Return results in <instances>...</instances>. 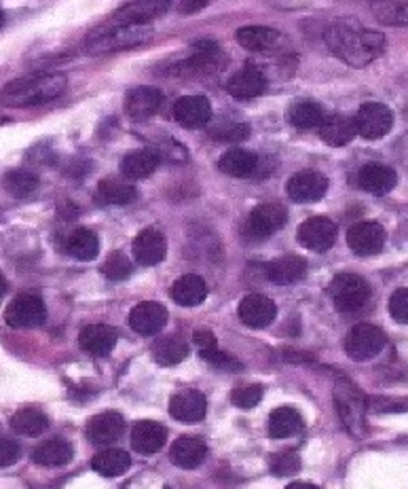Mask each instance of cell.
<instances>
[{
	"mask_svg": "<svg viewBox=\"0 0 408 489\" xmlns=\"http://www.w3.org/2000/svg\"><path fill=\"white\" fill-rule=\"evenodd\" d=\"M269 467H271V473L277 476H290L300 470V458L297 451L288 450V451L275 453V456L271 458Z\"/></svg>",
	"mask_w": 408,
	"mask_h": 489,
	"instance_id": "obj_45",
	"label": "cell"
},
{
	"mask_svg": "<svg viewBox=\"0 0 408 489\" xmlns=\"http://www.w3.org/2000/svg\"><path fill=\"white\" fill-rule=\"evenodd\" d=\"M45 318L47 308L37 294H20L4 310V322L13 328H37Z\"/></svg>",
	"mask_w": 408,
	"mask_h": 489,
	"instance_id": "obj_8",
	"label": "cell"
},
{
	"mask_svg": "<svg viewBox=\"0 0 408 489\" xmlns=\"http://www.w3.org/2000/svg\"><path fill=\"white\" fill-rule=\"evenodd\" d=\"M286 191L292 202L297 204H311L324 197V193L328 191V179L319 172H299L288 180Z\"/></svg>",
	"mask_w": 408,
	"mask_h": 489,
	"instance_id": "obj_13",
	"label": "cell"
},
{
	"mask_svg": "<svg viewBox=\"0 0 408 489\" xmlns=\"http://www.w3.org/2000/svg\"><path fill=\"white\" fill-rule=\"evenodd\" d=\"M375 15L387 26H408V0H387L375 3Z\"/></svg>",
	"mask_w": 408,
	"mask_h": 489,
	"instance_id": "obj_41",
	"label": "cell"
},
{
	"mask_svg": "<svg viewBox=\"0 0 408 489\" xmlns=\"http://www.w3.org/2000/svg\"><path fill=\"white\" fill-rule=\"evenodd\" d=\"M212 104L204 96H185L174 104V119L187 129H197L210 123Z\"/></svg>",
	"mask_w": 408,
	"mask_h": 489,
	"instance_id": "obj_18",
	"label": "cell"
},
{
	"mask_svg": "<svg viewBox=\"0 0 408 489\" xmlns=\"http://www.w3.org/2000/svg\"><path fill=\"white\" fill-rule=\"evenodd\" d=\"M334 405L339 411V417L349 432L356 439H362L366 432V397L358 390L353 381H349L347 377H339L334 384Z\"/></svg>",
	"mask_w": 408,
	"mask_h": 489,
	"instance_id": "obj_4",
	"label": "cell"
},
{
	"mask_svg": "<svg viewBox=\"0 0 408 489\" xmlns=\"http://www.w3.org/2000/svg\"><path fill=\"white\" fill-rule=\"evenodd\" d=\"M387 344L386 333L375 324H358L345 337V352L349 358L362 362L378 356Z\"/></svg>",
	"mask_w": 408,
	"mask_h": 489,
	"instance_id": "obj_6",
	"label": "cell"
},
{
	"mask_svg": "<svg viewBox=\"0 0 408 489\" xmlns=\"http://www.w3.org/2000/svg\"><path fill=\"white\" fill-rule=\"evenodd\" d=\"M277 308L265 294H247L239 303V320L250 328H265L275 320Z\"/></svg>",
	"mask_w": 408,
	"mask_h": 489,
	"instance_id": "obj_20",
	"label": "cell"
},
{
	"mask_svg": "<svg viewBox=\"0 0 408 489\" xmlns=\"http://www.w3.org/2000/svg\"><path fill=\"white\" fill-rule=\"evenodd\" d=\"M303 430V417L292 406H280L269 417V434L273 439L294 437Z\"/></svg>",
	"mask_w": 408,
	"mask_h": 489,
	"instance_id": "obj_35",
	"label": "cell"
},
{
	"mask_svg": "<svg viewBox=\"0 0 408 489\" xmlns=\"http://www.w3.org/2000/svg\"><path fill=\"white\" fill-rule=\"evenodd\" d=\"M152 356L161 367H174V364H180L188 356V344L182 337L171 335V337L157 341L155 347H152Z\"/></svg>",
	"mask_w": 408,
	"mask_h": 489,
	"instance_id": "obj_39",
	"label": "cell"
},
{
	"mask_svg": "<svg viewBox=\"0 0 408 489\" xmlns=\"http://www.w3.org/2000/svg\"><path fill=\"white\" fill-rule=\"evenodd\" d=\"M389 314L395 322L408 324V288H398L389 299Z\"/></svg>",
	"mask_w": 408,
	"mask_h": 489,
	"instance_id": "obj_48",
	"label": "cell"
},
{
	"mask_svg": "<svg viewBox=\"0 0 408 489\" xmlns=\"http://www.w3.org/2000/svg\"><path fill=\"white\" fill-rule=\"evenodd\" d=\"M328 49L353 68H364L375 62L386 49V37L377 31L358 26L353 22H334L326 28Z\"/></svg>",
	"mask_w": 408,
	"mask_h": 489,
	"instance_id": "obj_1",
	"label": "cell"
},
{
	"mask_svg": "<svg viewBox=\"0 0 408 489\" xmlns=\"http://www.w3.org/2000/svg\"><path fill=\"white\" fill-rule=\"evenodd\" d=\"M168 244H165V235L157 227H149L140 231L134 240V257L135 261L144 267L159 265L165 258Z\"/></svg>",
	"mask_w": 408,
	"mask_h": 489,
	"instance_id": "obj_15",
	"label": "cell"
},
{
	"mask_svg": "<svg viewBox=\"0 0 408 489\" xmlns=\"http://www.w3.org/2000/svg\"><path fill=\"white\" fill-rule=\"evenodd\" d=\"M205 456H208V447H205L204 441L195 437L178 439L174 445H171V451H169L171 462H174L178 468H185V470L197 468L205 459Z\"/></svg>",
	"mask_w": 408,
	"mask_h": 489,
	"instance_id": "obj_29",
	"label": "cell"
},
{
	"mask_svg": "<svg viewBox=\"0 0 408 489\" xmlns=\"http://www.w3.org/2000/svg\"><path fill=\"white\" fill-rule=\"evenodd\" d=\"M208 411V400L199 390H182L169 400V414L182 424L201 422Z\"/></svg>",
	"mask_w": 408,
	"mask_h": 489,
	"instance_id": "obj_17",
	"label": "cell"
},
{
	"mask_svg": "<svg viewBox=\"0 0 408 489\" xmlns=\"http://www.w3.org/2000/svg\"><path fill=\"white\" fill-rule=\"evenodd\" d=\"M218 168L227 176H233V179H247V176L258 172L260 157L256 153L246 149H230L221 157Z\"/></svg>",
	"mask_w": 408,
	"mask_h": 489,
	"instance_id": "obj_27",
	"label": "cell"
},
{
	"mask_svg": "<svg viewBox=\"0 0 408 489\" xmlns=\"http://www.w3.org/2000/svg\"><path fill=\"white\" fill-rule=\"evenodd\" d=\"M199 356L204 358L210 367H214L218 371H227V373H239V371L244 369V364H241L238 358L227 354V352L218 350V347H214V350L199 352Z\"/></svg>",
	"mask_w": 408,
	"mask_h": 489,
	"instance_id": "obj_43",
	"label": "cell"
},
{
	"mask_svg": "<svg viewBox=\"0 0 408 489\" xmlns=\"http://www.w3.org/2000/svg\"><path fill=\"white\" fill-rule=\"evenodd\" d=\"M11 428L23 437H40L49 428V420L37 409H20L11 417Z\"/></svg>",
	"mask_w": 408,
	"mask_h": 489,
	"instance_id": "obj_40",
	"label": "cell"
},
{
	"mask_svg": "<svg viewBox=\"0 0 408 489\" xmlns=\"http://www.w3.org/2000/svg\"><path fill=\"white\" fill-rule=\"evenodd\" d=\"M20 445L15 443V441L11 439H3V443H0V467L7 468L13 467V464L20 459Z\"/></svg>",
	"mask_w": 408,
	"mask_h": 489,
	"instance_id": "obj_50",
	"label": "cell"
},
{
	"mask_svg": "<svg viewBox=\"0 0 408 489\" xmlns=\"http://www.w3.org/2000/svg\"><path fill=\"white\" fill-rule=\"evenodd\" d=\"M163 104V93L157 87H135L127 93L126 98V110L132 119H149L155 113H159Z\"/></svg>",
	"mask_w": 408,
	"mask_h": 489,
	"instance_id": "obj_23",
	"label": "cell"
},
{
	"mask_svg": "<svg viewBox=\"0 0 408 489\" xmlns=\"http://www.w3.org/2000/svg\"><path fill=\"white\" fill-rule=\"evenodd\" d=\"M205 4H208V0H199V3H182V4H180V9H182V11H187V13H188V11H199V9H204Z\"/></svg>",
	"mask_w": 408,
	"mask_h": 489,
	"instance_id": "obj_52",
	"label": "cell"
},
{
	"mask_svg": "<svg viewBox=\"0 0 408 489\" xmlns=\"http://www.w3.org/2000/svg\"><path fill=\"white\" fill-rule=\"evenodd\" d=\"M395 182H398V174L383 163H369L358 174L360 188L370 196H387L395 187Z\"/></svg>",
	"mask_w": 408,
	"mask_h": 489,
	"instance_id": "obj_22",
	"label": "cell"
},
{
	"mask_svg": "<svg viewBox=\"0 0 408 489\" xmlns=\"http://www.w3.org/2000/svg\"><path fill=\"white\" fill-rule=\"evenodd\" d=\"M227 90H229L230 96L238 98V100L256 98V96H260V93H265V90H267V74H265L260 68L246 66L230 76L229 83H227Z\"/></svg>",
	"mask_w": 408,
	"mask_h": 489,
	"instance_id": "obj_21",
	"label": "cell"
},
{
	"mask_svg": "<svg viewBox=\"0 0 408 489\" xmlns=\"http://www.w3.org/2000/svg\"><path fill=\"white\" fill-rule=\"evenodd\" d=\"M347 244L358 257H372L383 250V244H386V229L372 221L356 223V225L349 227Z\"/></svg>",
	"mask_w": 408,
	"mask_h": 489,
	"instance_id": "obj_11",
	"label": "cell"
},
{
	"mask_svg": "<svg viewBox=\"0 0 408 489\" xmlns=\"http://www.w3.org/2000/svg\"><path fill=\"white\" fill-rule=\"evenodd\" d=\"M326 119L328 117L326 113H324L322 106H319L317 102H311V100H300V102H294L288 110V121L299 129L322 127Z\"/></svg>",
	"mask_w": 408,
	"mask_h": 489,
	"instance_id": "obj_36",
	"label": "cell"
},
{
	"mask_svg": "<svg viewBox=\"0 0 408 489\" xmlns=\"http://www.w3.org/2000/svg\"><path fill=\"white\" fill-rule=\"evenodd\" d=\"M151 39L152 28L149 23H140V26H135V23H110V26L93 31L85 39V47L93 56H102V53L132 49V47L144 45Z\"/></svg>",
	"mask_w": 408,
	"mask_h": 489,
	"instance_id": "obj_3",
	"label": "cell"
},
{
	"mask_svg": "<svg viewBox=\"0 0 408 489\" xmlns=\"http://www.w3.org/2000/svg\"><path fill=\"white\" fill-rule=\"evenodd\" d=\"M336 240V225L326 216H311L299 227V241L313 252H326Z\"/></svg>",
	"mask_w": 408,
	"mask_h": 489,
	"instance_id": "obj_12",
	"label": "cell"
},
{
	"mask_svg": "<svg viewBox=\"0 0 408 489\" xmlns=\"http://www.w3.org/2000/svg\"><path fill=\"white\" fill-rule=\"evenodd\" d=\"M269 282L280 286H288V284H297L299 280L305 278L307 274V261L300 257H282L275 258L267 265L265 269Z\"/></svg>",
	"mask_w": 408,
	"mask_h": 489,
	"instance_id": "obj_28",
	"label": "cell"
},
{
	"mask_svg": "<svg viewBox=\"0 0 408 489\" xmlns=\"http://www.w3.org/2000/svg\"><path fill=\"white\" fill-rule=\"evenodd\" d=\"M288 212L280 204H263L252 210L244 225V235L247 240H265L280 231L286 225Z\"/></svg>",
	"mask_w": 408,
	"mask_h": 489,
	"instance_id": "obj_7",
	"label": "cell"
},
{
	"mask_svg": "<svg viewBox=\"0 0 408 489\" xmlns=\"http://www.w3.org/2000/svg\"><path fill=\"white\" fill-rule=\"evenodd\" d=\"M224 64H227V57H224V53L216 40L201 39L193 45L191 57H187L178 66V70H185L188 74H205L218 73V70L224 68Z\"/></svg>",
	"mask_w": 408,
	"mask_h": 489,
	"instance_id": "obj_9",
	"label": "cell"
},
{
	"mask_svg": "<svg viewBox=\"0 0 408 489\" xmlns=\"http://www.w3.org/2000/svg\"><path fill=\"white\" fill-rule=\"evenodd\" d=\"M168 9V3H159V0H138V3H127L121 4L119 9L115 11L112 15V22L115 23H149L151 20H155L161 13H165Z\"/></svg>",
	"mask_w": 408,
	"mask_h": 489,
	"instance_id": "obj_25",
	"label": "cell"
},
{
	"mask_svg": "<svg viewBox=\"0 0 408 489\" xmlns=\"http://www.w3.org/2000/svg\"><path fill=\"white\" fill-rule=\"evenodd\" d=\"M260 398H263V388L260 386H246L230 392V403L239 406V409H252L260 403Z\"/></svg>",
	"mask_w": 408,
	"mask_h": 489,
	"instance_id": "obj_47",
	"label": "cell"
},
{
	"mask_svg": "<svg viewBox=\"0 0 408 489\" xmlns=\"http://www.w3.org/2000/svg\"><path fill=\"white\" fill-rule=\"evenodd\" d=\"M74 456L73 445L64 439H51L40 443L32 453V459L40 467H64Z\"/></svg>",
	"mask_w": 408,
	"mask_h": 489,
	"instance_id": "obj_33",
	"label": "cell"
},
{
	"mask_svg": "<svg viewBox=\"0 0 408 489\" xmlns=\"http://www.w3.org/2000/svg\"><path fill=\"white\" fill-rule=\"evenodd\" d=\"M369 406L377 414H398V411L408 409V400H398V398H372Z\"/></svg>",
	"mask_w": 408,
	"mask_h": 489,
	"instance_id": "obj_49",
	"label": "cell"
},
{
	"mask_svg": "<svg viewBox=\"0 0 408 489\" xmlns=\"http://www.w3.org/2000/svg\"><path fill=\"white\" fill-rule=\"evenodd\" d=\"M358 126L356 119L347 115H333L324 121V126L319 127V138L330 146H347L356 138Z\"/></svg>",
	"mask_w": 408,
	"mask_h": 489,
	"instance_id": "obj_30",
	"label": "cell"
},
{
	"mask_svg": "<svg viewBox=\"0 0 408 489\" xmlns=\"http://www.w3.org/2000/svg\"><path fill=\"white\" fill-rule=\"evenodd\" d=\"M79 345L91 356H109L117 345V331L109 324H90L81 331Z\"/></svg>",
	"mask_w": 408,
	"mask_h": 489,
	"instance_id": "obj_24",
	"label": "cell"
},
{
	"mask_svg": "<svg viewBox=\"0 0 408 489\" xmlns=\"http://www.w3.org/2000/svg\"><path fill=\"white\" fill-rule=\"evenodd\" d=\"M328 293L341 314H356L370 299L369 282L358 274H339L330 282Z\"/></svg>",
	"mask_w": 408,
	"mask_h": 489,
	"instance_id": "obj_5",
	"label": "cell"
},
{
	"mask_svg": "<svg viewBox=\"0 0 408 489\" xmlns=\"http://www.w3.org/2000/svg\"><path fill=\"white\" fill-rule=\"evenodd\" d=\"M123 430H126V420H123L121 414H117V411H106V414H100L87 422V439H90L93 445L106 447L115 443V441H119Z\"/></svg>",
	"mask_w": 408,
	"mask_h": 489,
	"instance_id": "obj_16",
	"label": "cell"
},
{
	"mask_svg": "<svg viewBox=\"0 0 408 489\" xmlns=\"http://www.w3.org/2000/svg\"><path fill=\"white\" fill-rule=\"evenodd\" d=\"M66 250L68 255L79 258V261H91V258H96L100 252L98 235L93 233L91 229H85V227L74 229L66 240Z\"/></svg>",
	"mask_w": 408,
	"mask_h": 489,
	"instance_id": "obj_38",
	"label": "cell"
},
{
	"mask_svg": "<svg viewBox=\"0 0 408 489\" xmlns=\"http://www.w3.org/2000/svg\"><path fill=\"white\" fill-rule=\"evenodd\" d=\"M132 261L126 257V252H119L115 250L112 255L109 257V261L104 263L102 271L106 274V278L112 280V282H121L126 280L129 274H132Z\"/></svg>",
	"mask_w": 408,
	"mask_h": 489,
	"instance_id": "obj_44",
	"label": "cell"
},
{
	"mask_svg": "<svg viewBox=\"0 0 408 489\" xmlns=\"http://www.w3.org/2000/svg\"><path fill=\"white\" fill-rule=\"evenodd\" d=\"M358 134L366 140H378L383 138L394 126V115L386 104L369 102L360 106L356 115Z\"/></svg>",
	"mask_w": 408,
	"mask_h": 489,
	"instance_id": "obj_10",
	"label": "cell"
},
{
	"mask_svg": "<svg viewBox=\"0 0 408 489\" xmlns=\"http://www.w3.org/2000/svg\"><path fill=\"white\" fill-rule=\"evenodd\" d=\"M66 83V76L60 73L23 74L4 85V98L17 106H39L60 96Z\"/></svg>",
	"mask_w": 408,
	"mask_h": 489,
	"instance_id": "obj_2",
	"label": "cell"
},
{
	"mask_svg": "<svg viewBox=\"0 0 408 489\" xmlns=\"http://www.w3.org/2000/svg\"><path fill=\"white\" fill-rule=\"evenodd\" d=\"M135 196H138V191H135V187L129 185L126 180L119 179H104L100 180L96 197L100 204L104 205H126L132 204Z\"/></svg>",
	"mask_w": 408,
	"mask_h": 489,
	"instance_id": "obj_34",
	"label": "cell"
},
{
	"mask_svg": "<svg viewBox=\"0 0 408 489\" xmlns=\"http://www.w3.org/2000/svg\"><path fill=\"white\" fill-rule=\"evenodd\" d=\"M91 467L102 476H119L132 467V458L123 450H104L93 456Z\"/></svg>",
	"mask_w": 408,
	"mask_h": 489,
	"instance_id": "obj_37",
	"label": "cell"
},
{
	"mask_svg": "<svg viewBox=\"0 0 408 489\" xmlns=\"http://www.w3.org/2000/svg\"><path fill=\"white\" fill-rule=\"evenodd\" d=\"M159 162H161V157L155 151H132L121 159V174L127 176V179H146L159 168Z\"/></svg>",
	"mask_w": 408,
	"mask_h": 489,
	"instance_id": "obj_32",
	"label": "cell"
},
{
	"mask_svg": "<svg viewBox=\"0 0 408 489\" xmlns=\"http://www.w3.org/2000/svg\"><path fill=\"white\" fill-rule=\"evenodd\" d=\"M39 179L32 172H26V170H11V172L4 174V188L13 197H26L30 196L32 191H37Z\"/></svg>",
	"mask_w": 408,
	"mask_h": 489,
	"instance_id": "obj_42",
	"label": "cell"
},
{
	"mask_svg": "<svg viewBox=\"0 0 408 489\" xmlns=\"http://www.w3.org/2000/svg\"><path fill=\"white\" fill-rule=\"evenodd\" d=\"M169 294L176 303L182 305V308H195V305L205 301L208 288H205L204 278H199V275H193V274H187V275H182V278L176 280L174 284H171Z\"/></svg>",
	"mask_w": 408,
	"mask_h": 489,
	"instance_id": "obj_31",
	"label": "cell"
},
{
	"mask_svg": "<svg viewBox=\"0 0 408 489\" xmlns=\"http://www.w3.org/2000/svg\"><path fill=\"white\" fill-rule=\"evenodd\" d=\"M193 344L199 347V352L214 350V347H218V344H216V337H214V333H212L210 328H199V331L193 335Z\"/></svg>",
	"mask_w": 408,
	"mask_h": 489,
	"instance_id": "obj_51",
	"label": "cell"
},
{
	"mask_svg": "<svg viewBox=\"0 0 408 489\" xmlns=\"http://www.w3.org/2000/svg\"><path fill=\"white\" fill-rule=\"evenodd\" d=\"M286 489H319L316 485H311V483H303V481H297V483H290V485Z\"/></svg>",
	"mask_w": 408,
	"mask_h": 489,
	"instance_id": "obj_53",
	"label": "cell"
},
{
	"mask_svg": "<svg viewBox=\"0 0 408 489\" xmlns=\"http://www.w3.org/2000/svg\"><path fill=\"white\" fill-rule=\"evenodd\" d=\"M250 135V129L244 123H229V126H218L212 129V138L218 143H241Z\"/></svg>",
	"mask_w": 408,
	"mask_h": 489,
	"instance_id": "obj_46",
	"label": "cell"
},
{
	"mask_svg": "<svg viewBox=\"0 0 408 489\" xmlns=\"http://www.w3.org/2000/svg\"><path fill=\"white\" fill-rule=\"evenodd\" d=\"M235 37H238V43L244 47V49L254 51V53L280 51L283 43H286V37H283L282 32H277L273 31V28H267V26L239 28Z\"/></svg>",
	"mask_w": 408,
	"mask_h": 489,
	"instance_id": "obj_14",
	"label": "cell"
},
{
	"mask_svg": "<svg viewBox=\"0 0 408 489\" xmlns=\"http://www.w3.org/2000/svg\"><path fill=\"white\" fill-rule=\"evenodd\" d=\"M165 322H168V310L155 301L138 303L129 314V327L144 337L157 335L165 327Z\"/></svg>",
	"mask_w": 408,
	"mask_h": 489,
	"instance_id": "obj_19",
	"label": "cell"
},
{
	"mask_svg": "<svg viewBox=\"0 0 408 489\" xmlns=\"http://www.w3.org/2000/svg\"><path fill=\"white\" fill-rule=\"evenodd\" d=\"M165 439H168V430L159 422H138L132 430V447L138 453H144V456H151V453L161 450Z\"/></svg>",
	"mask_w": 408,
	"mask_h": 489,
	"instance_id": "obj_26",
	"label": "cell"
}]
</instances>
